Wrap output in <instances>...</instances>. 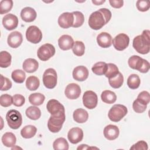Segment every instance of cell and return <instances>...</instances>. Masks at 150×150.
Returning a JSON list of instances; mask_svg holds the SVG:
<instances>
[{
  "label": "cell",
  "mask_w": 150,
  "mask_h": 150,
  "mask_svg": "<svg viewBox=\"0 0 150 150\" xmlns=\"http://www.w3.org/2000/svg\"><path fill=\"white\" fill-rule=\"evenodd\" d=\"M108 83L110 86L114 88L121 87L124 83V77L121 73H119L114 77L108 79Z\"/></svg>",
  "instance_id": "cell-33"
},
{
  "label": "cell",
  "mask_w": 150,
  "mask_h": 150,
  "mask_svg": "<svg viewBox=\"0 0 150 150\" xmlns=\"http://www.w3.org/2000/svg\"><path fill=\"white\" fill-rule=\"evenodd\" d=\"M57 73L54 69L49 68L43 73V83L47 88L52 89L54 88L57 84Z\"/></svg>",
  "instance_id": "cell-7"
},
{
  "label": "cell",
  "mask_w": 150,
  "mask_h": 150,
  "mask_svg": "<svg viewBox=\"0 0 150 150\" xmlns=\"http://www.w3.org/2000/svg\"><path fill=\"white\" fill-rule=\"evenodd\" d=\"M6 120L9 127L13 129H18L22 123L21 114L16 110H11L6 115Z\"/></svg>",
  "instance_id": "cell-6"
},
{
  "label": "cell",
  "mask_w": 150,
  "mask_h": 150,
  "mask_svg": "<svg viewBox=\"0 0 150 150\" xmlns=\"http://www.w3.org/2000/svg\"><path fill=\"white\" fill-rule=\"evenodd\" d=\"M22 67L23 70L27 73H33L38 70L39 67V63L35 59L28 58L23 62Z\"/></svg>",
  "instance_id": "cell-23"
},
{
  "label": "cell",
  "mask_w": 150,
  "mask_h": 150,
  "mask_svg": "<svg viewBox=\"0 0 150 150\" xmlns=\"http://www.w3.org/2000/svg\"><path fill=\"white\" fill-rule=\"evenodd\" d=\"M146 105L142 102H141L137 98L132 104V108L135 112L137 113H142L146 109Z\"/></svg>",
  "instance_id": "cell-41"
},
{
  "label": "cell",
  "mask_w": 150,
  "mask_h": 150,
  "mask_svg": "<svg viewBox=\"0 0 150 150\" xmlns=\"http://www.w3.org/2000/svg\"><path fill=\"white\" fill-rule=\"evenodd\" d=\"M37 132L36 127L32 125H28L24 127L21 131V135L24 138L28 139L33 137Z\"/></svg>",
  "instance_id": "cell-26"
},
{
  "label": "cell",
  "mask_w": 150,
  "mask_h": 150,
  "mask_svg": "<svg viewBox=\"0 0 150 150\" xmlns=\"http://www.w3.org/2000/svg\"><path fill=\"white\" fill-rule=\"evenodd\" d=\"M53 149L55 150H67L69 149V144L64 138H58L53 143Z\"/></svg>",
  "instance_id": "cell-35"
},
{
  "label": "cell",
  "mask_w": 150,
  "mask_h": 150,
  "mask_svg": "<svg viewBox=\"0 0 150 150\" xmlns=\"http://www.w3.org/2000/svg\"><path fill=\"white\" fill-rule=\"evenodd\" d=\"M2 25L6 30H12L17 28L18 25V18L12 13L7 14L3 17Z\"/></svg>",
  "instance_id": "cell-15"
},
{
  "label": "cell",
  "mask_w": 150,
  "mask_h": 150,
  "mask_svg": "<svg viewBox=\"0 0 150 150\" xmlns=\"http://www.w3.org/2000/svg\"><path fill=\"white\" fill-rule=\"evenodd\" d=\"M137 8L141 12H145L149 9V1H142L138 0L136 3Z\"/></svg>",
  "instance_id": "cell-44"
},
{
  "label": "cell",
  "mask_w": 150,
  "mask_h": 150,
  "mask_svg": "<svg viewBox=\"0 0 150 150\" xmlns=\"http://www.w3.org/2000/svg\"><path fill=\"white\" fill-rule=\"evenodd\" d=\"M127 108L122 104H115L109 110L108 116L113 122H117L121 120L127 114Z\"/></svg>",
  "instance_id": "cell-5"
},
{
  "label": "cell",
  "mask_w": 150,
  "mask_h": 150,
  "mask_svg": "<svg viewBox=\"0 0 150 150\" xmlns=\"http://www.w3.org/2000/svg\"><path fill=\"white\" fill-rule=\"evenodd\" d=\"M88 76V70L84 66H79L76 67L73 71V77L74 80L79 81L86 80Z\"/></svg>",
  "instance_id": "cell-18"
},
{
  "label": "cell",
  "mask_w": 150,
  "mask_h": 150,
  "mask_svg": "<svg viewBox=\"0 0 150 150\" xmlns=\"http://www.w3.org/2000/svg\"><path fill=\"white\" fill-rule=\"evenodd\" d=\"M26 38L30 43H38L42 39V31L36 26H30L26 31Z\"/></svg>",
  "instance_id": "cell-9"
},
{
  "label": "cell",
  "mask_w": 150,
  "mask_h": 150,
  "mask_svg": "<svg viewBox=\"0 0 150 150\" xmlns=\"http://www.w3.org/2000/svg\"><path fill=\"white\" fill-rule=\"evenodd\" d=\"M107 69V64L104 62H98L94 64L91 68L92 71L96 75L102 76L105 74Z\"/></svg>",
  "instance_id": "cell-29"
},
{
  "label": "cell",
  "mask_w": 150,
  "mask_h": 150,
  "mask_svg": "<svg viewBox=\"0 0 150 150\" xmlns=\"http://www.w3.org/2000/svg\"><path fill=\"white\" fill-rule=\"evenodd\" d=\"M67 138L71 144H77L81 141L83 138V131L79 127L72 128L68 132Z\"/></svg>",
  "instance_id": "cell-16"
},
{
  "label": "cell",
  "mask_w": 150,
  "mask_h": 150,
  "mask_svg": "<svg viewBox=\"0 0 150 150\" xmlns=\"http://www.w3.org/2000/svg\"><path fill=\"white\" fill-rule=\"evenodd\" d=\"M12 56L6 51H2L0 53V66L2 68H6L11 64Z\"/></svg>",
  "instance_id": "cell-31"
},
{
  "label": "cell",
  "mask_w": 150,
  "mask_h": 150,
  "mask_svg": "<svg viewBox=\"0 0 150 150\" xmlns=\"http://www.w3.org/2000/svg\"><path fill=\"white\" fill-rule=\"evenodd\" d=\"M73 53L77 56H81L85 52V46L83 42L77 40L74 43L72 47Z\"/></svg>",
  "instance_id": "cell-36"
},
{
  "label": "cell",
  "mask_w": 150,
  "mask_h": 150,
  "mask_svg": "<svg viewBox=\"0 0 150 150\" xmlns=\"http://www.w3.org/2000/svg\"><path fill=\"white\" fill-rule=\"evenodd\" d=\"M83 103L86 108L90 110L94 109L98 103L97 95L91 90L86 91L83 96Z\"/></svg>",
  "instance_id": "cell-10"
},
{
  "label": "cell",
  "mask_w": 150,
  "mask_h": 150,
  "mask_svg": "<svg viewBox=\"0 0 150 150\" xmlns=\"http://www.w3.org/2000/svg\"><path fill=\"white\" fill-rule=\"evenodd\" d=\"M12 82L11 81L4 77L2 74H1V91H6L10 89L12 87Z\"/></svg>",
  "instance_id": "cell-43"
},
{
  "label": "cell",
  "mask_w": 150,
  "mask_h": 150,
  "mask_svg": "<svg viewBox=\"0 0 150 150\" xmlns=\"http://www.w3.org/2000/svg\"><path fill=\"white\" fill-rule=\"evenodd\" d=\"M73 120L77 123H84L88 118V114L86 110L83 108H77L73 114Z\"/></svg>",
  "instance_id": "cell-24"
},
{
  "label": "cell",
  "mask_w": 150,
  "mask_h": 150,
  "mask_svg": "<svg viewBox=\"0 0 150 150\" xmlns=\"http://www.w3.org/2000/svg\"><path fill=\"white\" fill-rule=\"evenodd\" d=\"M13 6L12 0H2L0 2V13L1 15L9 12Z\"/></svg>",
  "instance_id": "cell-40"
},
{
  "label": "cell",
  "mask_w": 150,
  "mask_h": 150,
  "mask_svg": "<svg viewBox=\"0 0 150 150\" xmlns=\"http://www.w3.org/2000/svg\"><path fill=\"white\" fill-rule=\"evenodd\" d=\"M25 102V98L21 94H15L13 96V104L16 107L22 106Z\"/></svg>",
  "instance_id": "cell-45"
},
{
  "label": "cell",
  "mask_w": 150,
  "mask_h": 150,
  "mask_svg": "<svg viewBox=\"0 0 150 150\" xmlns=\"http://www.w3.org/2000/svg\"><path fill=\"white\" fill-rule=\"evenodd\" d=\"M37 16L36 11L30 7H25L21 12V17L26 22H32Z\"/></svg>",
  "instance_id": "cell-22"
},
{
  "label": "cell",
  "mask_w": 150,
  "mask_h": 150,
  "mask_svg": "<svg viewBox=\"0 0 150 150\" xmlns=\"http://www.w3.org/2000/svg\"><path fill=\"white\" fill-rule=\"evenodd\" d=\"M137 98L138 100H139L141 102L144 103L145 104L147 105L149 104V101H150L149 94L146 91H143L138 94Z\"/></svg>",
  "instance_id": "cell-46"
},
{
  "label": "cell",
  "mask_w": 150,
  "mask_h": 150,
  "mask_svg": "<svg viewBox=\"0 0 150 150\" xmlns=\"http://www.w3.org/2000/svg\"><path fill=\"white\" fill-rule=\"evenodd\" d=\"M13 104V97L11 95L5 94L0 96V104L4 107H8Z\"/></svg>",
  "instance_id": "cell-42"
},
{
  "label": "cell",
  "mask_w": 150,
  "mask_h": 150,
  "mask_svg": "<svg viewBox=\"0 0 150 150\" xmlns=\"http://www.w3.org/2000/svg\"><path fill=\"white\" fill-rule=\"evenodd\" d=\"M141 83L139 77L136 74H131L127 79V85L131 89L135 90L139 87Z\"/></svg>",
  "instance_id": "cell-34"
},
{
  "label": "cell",
  "mask_w": 150,
  "mask_h": 150,
  "mask_svg": "<svg viewBox=\"0 0 150 150\" xmlns=\"http://www.w3.org/2000/svg\"><path fill=\"white\" fill-rule=\"evenodd\" d=\"M45 100V97L43 94L39 93H35L31 94L29 96V103L33 105H40L42 104Z\"/></svg>",
  "instance_id": "cell-30"
},
{
  "label": "cell",
  "mask_w": 150,
  "mask_h": 150,
  "mask_svg": "<svg viewBox=\"0 0 150 150\" xmlns=\"http://www.w3.org/2000/svg\"><path fill=\"white\" fill-rule=\"evenodd\" d=\"M111 12L107 8H101L90 15L88 25L94 30H99L107 24L111 18Z\"/></svg>",
  "instance_id": "cell-1"
},
{
  "label": "cell",
  "mask_w": 150,
  "mask_h": 150,
  "mask_svg": "<svg viewBox=\"0 0 150 150\" xmlns=\"http://www.w3.org/2000/svg\"><path fill=\"white\" fill-rule=\"evenodd\" d=\"M150 31L144 30L142 34L138 35L133 39L132 46L134 49L139 53L145 54L150 50Z\"/></svg>",
  "instance_id": "cell-2"
},
{
  "label": "cell",
  "mask_w": 150,
  "mask_h": 150,
  "mask_svg": "<svg viewBox=\"0 0 150 150\" xmlns=\"http://www.w3.org/2000/svg\"><path fill=\"white\" fill-rule=\"evenodd\" d=\"M103 133L104 137L108 140H114L118 138L120 130L116 125L110 124L104 128Z\"/></svg>",
  "instance_id": "cell-19"
},
{
  "label": "cell",
  "mask_w": 150,
  "mask_h": 150,
  "mask_svg": "<svg viewBox=\"0 0 150 150\" xmlns=\"http://www.w3.org/2000/svg\"><path fill=\"white\" fill-rule=\"evenodd\" d=\"M23 41L22 35L18 31L11 32L8 37L7 42L9 47L12 48H17L22 43Z\"/></svg>",
  "instance_id": "cell-17"
},
{
  "label": "cell",
  "mask_w": 150,
  "mask_h": 150,
  "mask_svg": "<svg viewBox=\"0 0 150 150\" xmlns=\"http://www.w3.org/2000/svg\"><path fill=\"white\" fill-rule=\"evenodd\" d=\"M73 13L74 16V22L72 27L79 28L82 26L84 22V16L83 13L80 11H74Z\"/></svg>",
  "instance_id": "cell-38"
},
{
  "label": "cell",
  "mask_w": 150,
  "mask_h": 150,
  "mask_svg": "<svg viewBox=\"0 0 150 150\" xmlns=\"http://www.w3.org/2000/svg\"><path fill=\"white\" fill-rule=\"evenodd\" d=\"M128 63L129 67L142 73H147L150 67L149 63L146 60L137 55L130 57L128 60Z\"/></svg>",
  "instance_id": "cell-3"
},
{
  "label": "cell",
  "mask_w": 150,
  "mask_h": 150,
  "mask_svg": "<svg viewBox=\"0 0 150 150\" xmlns=\"http://www.w3.org/2000/svg\"><path fill=\"white\" fill-rule=\"evenodd\" d=\"M90 147L86 144H81L80 146H79L77 148V149H89Z\"/></svg>",
  "instance_id": "cell-50"
},
{
  "label": "cell",
  "mask_w": 150,
  "mask_h": 150,
  "mask_svg": "<svg viewBox=\"0 0 150 150\" xmlns=\"http://www.w3.org/2000/svg\"><path fill=\"white\" fill-rule=\"evenodd\" d=\"M101 98L102 101L107 104L114 103L117 100V96L114 92L110 90H104L101 93Z\"/></svg>",
  "instance_id": "cell-27"
},
{
  "label": "cell",
  "mask_w": 150,
  "mask_h": 150,
  "mask_svg": "<svg viewBox=\"0 0 150 150\" xmlns=\"http://www.w3.org/2000/svg\"><path fill=\"white\" fill-rule=\"evenodd\" d=\"M40 85L39 79L34 76L28 77L26 81V87L30 91H34L38 88Z\"/></svg>",
  "instance_id": "cell-32"
},
{
  "label": "cell",
  "mask_w": 150,
  "mask_h": 150,
  "mask_svg": "<svg viewBox=\"0 0 150 150\" xmlns=\"http://www.w3.org/2000/svg\"><path fill=\"white\" fill-rule=\"evenodd\" d=\"M64 94L67 98L75 100L78 98L81 94L80 87L76 83L69 84L65 88Z\"/></svg>",
  "instance_id": "cell-13"
},
{
  "label": "cell",
  "mask_w": 150,
  "mask_h": 150,
  "mask_svg": "<svg viewBox=\"0 0 150 150\" xmlns=\"http://www.w3.org/2000/svg\"><path fill=\"white\" fill-rule=\"evenodd\" d=\"M98 45L103 48H108L112 45V37L107 32H101L97 36Z\"/></svg>",
  "instance_id": "cell-21"
},
{
  "label": "cell",
  "mask_w": 150,
  "mask_h": 150,
  "mask_svg": "<svg viewBox=\"0 0 150 150\" xmlns=\"http://www.w3.org/2000/svg\"><path fill=\"white\" fill-rule=\"evenodd\" d=\"M59 25L63 29H67L73 26L74 16L73 12H64L58 18Z\"/></svg>",
  "instance_id": "cell-14"
},
{
  "label": "cell",
  "mask_w": 150,
  "mask_h": 150,
  "mask_svg": "<svg viewBox=\"0 0 150 150\" xmlns=\"http://www.w3.org/2000/svg\"><path fill=\"white\" fill-rule=\"evenodd\" d=\"M48 112L52 115L65 112L64 106L55 99L50 100L46 105Z\"/></svg>",
  "instance_id": "cell-12"
},
{
  "label": "cell",
  "mask_w": 150,
  "mask_h": 150,
  "mask_svg": "<svg viewBox=\"0 0 150 150\" xmlns=\"http://www.w3.org/2000/svg\"><path fill=\"white\" fill-rule=\"evenodd\" d=\"M26 116L32 120H37L41 116L40 110L36 106L29 107L25 111Z\"/></svg>",
  "instance_id": "cell-28"
},
{
  "label": "cell",
  "mask_w": 150,
  "mask_h": 150,
  "mask_svg": "<svg viewBox=\"0 0 150 150\" xmlns=\"http://www.w3.org/2000/svg\"><path fill=\"white\" fill-rule=\"evenodd\" d=\"M119 73L118 67L113 63L107 64V69L105 73V76L108 79L114 77Z\"/></svg>",
  "instance_id": "cell-39"
},
{
  "label": "cell",
  "mask_w": 150,
  "mask_h": 150,
  "mask_svg": "<svg viewBox=\"0 0 150 150\" xmlns=\"http://www.w3.org/2000/svg\"><path fill=\"white\" fill-rule=\"evenodd\" d=\"M11 77L15 83H22L25 80L26 74L23 70L17 69L12 71Z\"/></svg>",
  "instance_id": "cell-37"
},
{
  "label": "cell",
  "mask_w": 150,
  "mask_h": 150,
  "mask_svg": "<svg viewBox=\"0 0 150 150\" xmlns=\"http://www.w3.org/2000/svg\"><path fill=\"white\" fill-rule=\"evenodd\" d=\"M105 0H92V2L95 4L96 5H101L102 4L104 3L105 2Z\"/></svg>",
  "instance_id": "cell-49"
},
{
  "label": "cell",
  "mask_w": 150,
  "mask_h": 150,
  "mask_svg": "<svg viewBox=\"0 0 150 150\" xmlns=\"http://www.w3.org/2000/svg\"><path fill=\"white\" fill-rule=\"evenodd\" d=\"M112 43L116 50L122 51L128 46L129 38L127 34L121 33L115 36L112 40Z\"/></svg>",
  "instance_id": "cell-11"
},
{
  "label": "cell",
  "mask_w": 150,
  "mask_h": 150,
  "mask_svg": "<svg viewBox=\"0 0 150 150\" xmlns=\"http://www.w3.org/2000/svg\"><path fill=\"white\" fill-rule=\"evenodd\" d=\"M2 142L6 147H12L15 146L16 138L15 135L10 132H5L2 137Z\"/></svg>",
  "instance_id": "cell-25"
},
{
  "label": "cell",
  "mask_w": 150,
  "mask_h": 150,
  "mask_svg": "<svg viewBox=\"0 0 150 150\" xmlns=\"http://www.w3.org/2000/svg\"><path fill=\"white\" fill-rule=\"evenodd\" d=\"M65 112L54 115H51L47 122L48 129L50 131L53 133L59 132L62 128V125L65 121Z\"/></svg>",
  "instance_id": "cell-4"
},
{
  "label": "cell",
  "mask_w": 150,
  "mask_h": 150,
  "mask_svg": "<svg viewBox=\"0 0 150 150\" xmlns=\"http://www.w3.org/2000/svg\"><path fill=\"white\" fill-rule=\"evenodd\" d=\"M148 149L147 143L144 141H139L136 144H134L131 148L130 149H134V150H140V149H145L147 150Z\"/></svg>",
  "instance_id": "cell-47"
},
{
  "label": "cell",
  "mask_w": 150,
  "mask_h": 150,
  "mask_svg": "<svg viewBox=\"0 0 150 150\" xmlns=\"http://www.w3.org/2000/svg\"><path fill=\"white\" fill-rule=\"evenodd\" d=\"M109 2L111 6L114 8H120L124 4L122 0H110Z\"/></svg>",
  "instance_id": "cell-48"
},
{
  "label": "cell",
  "mask_w": 150,
  "mask_h": 150,
  "mask_svg": "<svg viewBox=\"0 0 150 150\" xmlns=\"http://www.w3.org/2000/svg\"><path fill=\"white\" fill-rule=\"evenodd\" d=\"M55 48L50 43H45L42 45L38 50L37 55L42 61H47L55 54Z\"/></svg>",
  "instance_id": "cell-8"
},
{
  "label": "cell",
  "mask_w": 150,
  "mask_h": 150,
  "mask_svg": "<svg viewBox=\"0 0 150 150\" xmlns=\"http://www.w3.org/2000/svg\"><path fill=\"white\" fill-rule=\"evenodd\" d=\"M74 40L72 37L68 35L61 36L58 40V45L60 49L63 50H68L72 49L74 45Z\"/></svg>",
  "instance_id": "cell-20"
}]
</instances>
